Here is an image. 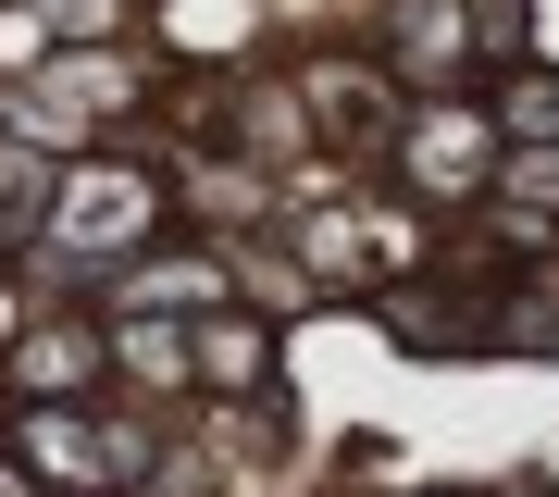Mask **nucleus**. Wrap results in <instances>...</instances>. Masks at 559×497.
<instances>
[{
  "mask_svg": "<svg viewBox=\"0 0 559 497\" xmlns=\"http://www.w3.org/2000/svg\"><path fill=\"white\" fill-rule=\"evenodd\" d=\"M510 125H559V87H510Z\"/></svg>",
  "mask_w": 559,
  "mask_h": 497,
  "instance_id": "1",
  "label": "nucleus"
}]
</instances>
